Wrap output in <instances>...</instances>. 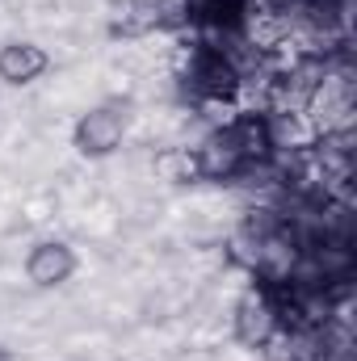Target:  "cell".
I'll list each match as a JSON object with an SVG mask.
<instances>
[{"instance_id":"cell-1","label":"cell","mask_w":357,"mask_h":361,"mask_svg":"<svg viewBox=\"0 0 357 361\" xmlns=\"http://www.w3.org/2000/svg\"><path fill=\"white\" fill-rule=\"evenodd\" d=\"M303 118L311 122L315 139L332 130H353V72L345 59H332L320 80L303 97Z\"/></svg>"},{"instance_id":"cell-2","label":"cell","mask_w":357,"mask_h":361,"mask_svg":"<svg viewBox=\"0 0 357 361\" xmlns=\"http://www.w3.org/2000/svg\"><path fill=\"white\" fill-rule=\"evenodd\" d=\"M185 85L193 92V101H240L244 76H240V68L227 51H214V47L198 42V47H189Z\"/></svg>"},{"instance_id":"cell-3","label":"cell","mask_w":357,"mask_h":361,"mask_svg":"<svg viewBox=\"0 0 357 361\" xmlns=\"http://www.w3.org/2000/svg\"><path fill=\"white\" fill-rule=\"evenodd\" d=\"M231 328H236V341L253 353H265L269 345L282 336V324H277V307L269 298L265 281L248 286L240 298H236V315H231Z\"/></svg>"},{"instance_id":"cell-4","label":"cell","mask_w":357,"mask_h":361,"mask_svg":"<svg viewBox=\"0 0 357 361\" xmlns=\"http://www.w3.org/2000/svg\"><path fill=\"white\" fill-rule=\"evenodd\" d=\"M122 139H126V118L114 105H97L89 114H80L72 126V147L85 160H109L122 147Z\"/></svg>"},{"instance_id":"cell-5","label":"cell","mask_w":357,"mask_h":361,"mask_svg":"<svg viewBox=\"0 0 357 361\" xmlns=\"http://www.w3.org/2000/svg\"><path fill=\"white\" fill-rule=\"evenodd\" d=\"M76 269H80L76 248L63 244V240H38V244L25 252V277H30L38 290H55V286L72 281Z\"/></svg>"},{"instance_id":"cell-6","label":"cell","mask_w":357,"mask_h":361,"mask_svg":"<svg viewBox=\"0 0 357 361\" xmlns=\"http://www.w3.org/2000/svg\"><path fill=\"white\" fill-rule=\"evenodd\" d=\"M198 164H202V180H240V177L253 173L227 126L223 130H210L198 143Z\"/></svg>"},{"instance_id":"cell-7","label":"cell","mask_w":357,"mask_h":361,"mask_svg":"<svg viewBox=\"0 0 357 361\" xmlns=\"http://www.w3.org/2000/svg\"><path fill=\"white\" fill-rule=\"evenodd\" d=\"M227 130H231L236 147L244 152L248 169H269V164H273L277 147H273V130H269V114L265 109H240L236 122H231Z\"/></svg>"},{"instance_id":"cell-8","label":"cell","mask_w":357,"mask_h":361,"mask_svg":"<svg viewBox=\"0 0 357 361\" xmlns=\"http://www.w3.org/2000/svg\"><path fill=\"white\" fill-rule=\"evenodd\" d=\"M164 30L160 0H109V34L114 38H147Z\"/></svg>"},{"instance_id":"cell-9","label":"cell","mask_w":357,"mask_h":361,"mask_svg":"<svg viewBox=\"0 0 357 361\" xmlns=\"http://www.w3.org/2000/svg\"><path fill=\"white\" fill-rule=\"evenodd\" d=\"M47 68H51V55L38 42H8V47H0V85L25 89L38 76H47Z\"/></svg>"},{"instance_id":"cell-10","label":"cell","mask_w":357,"mask_h":361,"mask_svg":"<svg viewBox=\"0 0 357 361\" xmlns=\"http://www.w3.org/2000/svg\"><path fill=\"white\" fill-rule=\"evenodd\" d=\"M156 177L164 185H198L202 180V164H198V147H164L152 160Z\"/></svg>"},{"instance_id":"cell-11","label":"cell","mask_w":357,"mask_h":361,"mask_svg":"<svg viewBox=\"0 0 357 361\" xmlns=\"http://www.w3.org/2000/svg\"><path fill=\"white\" fill-rule=\"evenodd\" d=\"M0 361H17V357H13V349H4V345H0Z\"/></svg>"}]
</instances>
